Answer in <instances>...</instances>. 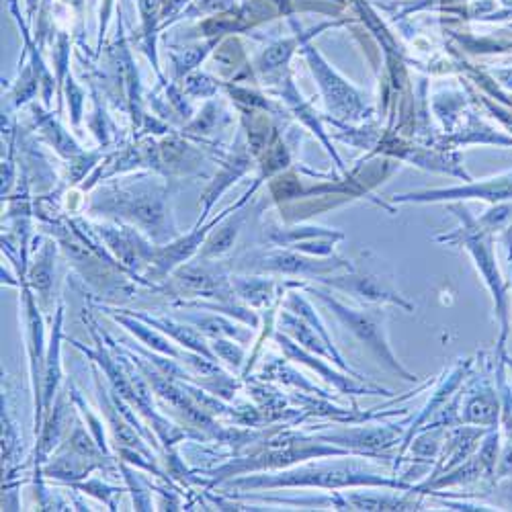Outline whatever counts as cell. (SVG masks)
Masks as SVG:
<instances>
[{
    "instance_id": "obj_1",
    "label": "cell",
    "mask_w": 512,
    "mask_h": 512,
    "mask_svg": "<svg viewBox=\"0 0 512 512\" xmlns=\"http://www.w3.org/2000/svg\"><path fill=\"white\" fill-rule=\"evenodd\" d=\"M29 3V17H33L35 15V7H37V0H27Z\"/></svg>"
}]
</instances>
